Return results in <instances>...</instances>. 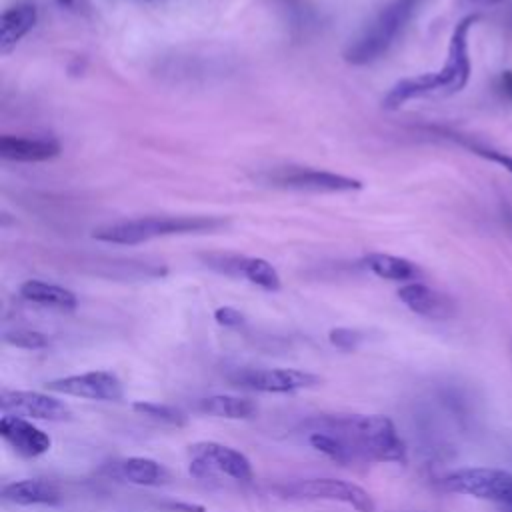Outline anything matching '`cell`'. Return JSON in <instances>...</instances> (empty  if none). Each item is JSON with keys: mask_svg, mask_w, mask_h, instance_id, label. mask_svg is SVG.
<instances>
[{"mask_svg": "<svg viewBox=\"0 0 512 512\" xmlns=\"http://www.w3.org/2000/svg\"><path fill=\"white\" fill-rule=\"evenodd\" d=\"M118 476L136 486H160L170 480V472L164 464L144 458L130 456L118 464Z\"/></svg>", "mask_w": 512, "mask_h": 512, "instance_id": "19", "label": "cell"}, {"mask_svg": "<svg viewBox=\"0 0 512 512\" xmlns=\"http://www.w3.org/2000/svg\"><path fill=\"white\" fill-rule=\"evenodd\" d=\"M472 2H478V4H498V2H504V0H472Z\"/></svg>", "mask_w": 512, "mask_h": 512, "instance_id": "30", "label": "cell"}, {"mask_svg": "<svg viewBox=\"0 0 512 512\" xmlns=\"http://www.w3.org/2000/svg\"><path fill=\"white\" fill-rule=\"evenodd\" d=\"M20 296L28 302H34L46 308L64 310V312H72L78 306V298L72 290L58 284H48L44 280H36V278L22 282Z\"/></svg>", "mask_w": 512, "mask_h": 512, "instance_id": "18", "label": "cell"}, {"mask_svg": "<svg viewBox=\"0 0 512 512\" xmlns=\"http://www.w3.org/2000/svg\"><path fill=\"white\" fill-rule=\"evenodd\" d=\"M208 266L228 274V276H238L248 280L250 284L268 290V292H276L280 290L282 282H280V274L276 272V268L258 256H236V254H218V256H208Z\"/></svg>", "mask_w": 512, "mask_h": 512, "instance_id": "12", "label": "cell"}, {"mask_svg": "<svg viewBox=\"0 0 512 512\" xmlns=\"http://www.w3.org/2000/svg\"><path fill=\"white\" fill-rule=\"evenodd\" d=\"M272 184L292 190H308V192H354L362 188L358 178H350L344 174L316 170V168H288L272 174Z\"/></svg>", "mask_w": 512, "mask_h": 512, "instance_id": "11", "label": "cell"}, {"mask_svg": "<svg viewBox=\"0 0 512 512\" xmlns=\"http://www.w3.org/2000/svg\"><path fill=\"white\" fill-rule=\"evenodd\" d=\"M418 0L388 2L344 48V60L352 66H366L382 58L410 22Z\"/></svg>", "mask_w": 512, "mask_h": 512, "instance_id": "4", "label": "cell"}, {"mask_svg": "<svg viewBox=\"0 0 512 512\" xmlns=\"http://www.w3.org/2000/svg\"><path fill=\"white\" fill-rule=\"evenodd\" d=\"M364 266L378 278L384 280H394V282H406L414 280L420 276V270L414 262L394 256V254H384V252H370L364 256Z\"/></svg>", "mask_w": 512, "mask_h": 512, "instance_id": "21", "label": "cell"}, {"mask_svg": "<svg viewBox=\"0 0 512 512\" xmlns=\"http://www.w3.org/2000/svg\"><path fill=\"white\" fill-rule=\"evenodd\" d=\"M226 226L218 216H142L102 224L92 230V238L106 244L134 246L162 236L216 232Z\"/></svg>", "mask_w": 512, "mask_h": 512, "instance_id": "3", "label": "cell"}, {"mask_svg": "<svg viewBox=\"0 0 512 512\" xmlns=\"http://www.w3.org/2000/svg\"><path fill=\"white\" fill-rule=\"evenodd\" d=\"M448 492L512 506V474L500 468H458L442 478Z\"/></svg>", "mask_w": 512, "mask_h": 512, "instance_id": "7", "label": "cell"}, {"mask_svg": "<svg viewBox=\"0 0 512 512\" xmlns=\"http://www.w3.org/2000/svg\"><path fill=\"white\" fill-rule=\"evenodd\" d=\"M46 390L64 394V396H78V398L102 400V402H116L124 396L122 382L118 380L116 374L108 370H92L84 374L56 378L46 382Z\"/></svg>", "mask_w": 512, "mask_h": 512, "instance_id": "10", "label": "cell"}, {"mask_svg": "<svg viewBox=\"0 0 512 512\" xmlns=\"http://www.w3.org/2000/svg\"><path fill=\"white\" fill-rule=\"evenodd\" d=\"M38 8L30 0H20L8 6L0 16V54H8L34 28Z\"/></svg>", "mask_w": 512, "mask_h": 512, "instance_id": "16", "label": "cell"}, {"mask_svg": "<svg viewBox=\"0 0 512 512\" xmlns=\"http://www.w3.org/2000/svg\"><path fill=\"white\" fill-rule=\"evenodd\" d=\"M396 294L400 302L418 316H424L430 320H446L454 314V302L446 294L422 282H408L400 286Z\"/></svg>", "mask_w": 512, "mask_h": 512, "instance_id": "14", "label": "cell"}, {"mask_svg": "<svg viewBox=\"0 0 512 512\" xmlns=\"http://www.w3.org/2000/svg\"><path fill=\"white\" fill-rule=\"evenodd\" d=\"M288 500H328L340 502L356 512H376V502L362 486L340 478H306L280 488Z\"/></svg>", "mask_w": 512, "mask_h": 512, "instance_id": "5", "label": "cell"}, {"mask_svg": "<svg viewBox=\"0 0 512 512\" xmlns=\"http://www.w3.org/2000/svg\"><path fill=\"white\" fill-rule=\"evenodd\" d=\"M198 408L204 414L216 416V418H226V420H248L256 416L258 404L250 398L244 396H234V394H214L206 396L200 400Z\"/></svg>", "mask_w": 512, "mask_h": 512, "instance_id": "20", "label": "cell"}, {"mask_svg": "<svg viewBox=\"0 0 512 512\" xmlns=\"http://www.w3.org/2000/svg\"><path fill=\"white\" fill-rule=\"evenodd\" d=\"M214 320H216V324H220L224 328H240L246 322L244 314L240 310L232 308V306L216 308L214 310Z\"/></svg>", "mask_w": 512, "mask_h": 512, "instance_id": "26", "label": "cell"}, {"mask_svg": "<svg viewBox=\"0 0 512 512\" xmlns=\"http://www.w3.org/2000/svg\"><path fill=\"white\" fill-rule=\"evenodd\" d=\"M0 436L24 458H36L50 450L52 438L34 426L28 418L4 414L0 420Z\"/></svg>", "mask_w": 512, "mask_h": 512, "instance_id": "13", "label": "cell"}, {"mask_svg": "<svg viewBox=\"0 0 512 512\" xmlns=\"http://www.w3.org/2000/svg\"><path fill=\"white\" fill-rule=\"evenodd\" d=\"M476 20L478 14H468L454 26L448 42L446 60L438 72H426L398 80L382 98V106L386 110H396L414 98L450 96L466 88L472 72L468 56V32Z\"/></svg>", "mask_w": 512, "mask_h": 512, "instance_id": "1", "label": "cell"}, {"mask_svg": "<svg viewBox=\"0 0 512 512\" xmlns=\"http://www.w3.org/2000/svg\"><path fill=\"white\" fill-rule=\"evenodd\" d=\"M362 338H364V334H362L360 330H354V328H342V326H338V328H332V330L328 332L330 344L336 346V348H340V350H346V352L356 350L358 344L362 342Z\"/></svg>", "mask_w": 512, "mask_h": 512, "instance_id": "25", "label": "cell"}, {"mask_svg": "<svg viewBox=\"0 0 512 512\" xmlns=\"http://www.w3.org/2000/svg\"><path fill=\"white\" fill-rule=\"evenodd\" d=\"M474 154L490 160V162H496L500 164L502 168H506L510 174H512V156L506 154V152H500V150H494V148H486V146H478V144H466Z\"/></svg>", "mask_w": 512, "mask_h": 512, "instance_id": "27", "label": "cell"}, {"mask_svg": "<svg viewBox=\"0 0 512 512\" xmlns=\"http://www.w3.org/2000/svg\"><path fill=\"white\" fill-rule=\"evenodd\" d=\"M170 510H176V512H206L204 506L200 504H188V502H176V504H168Z\"/></svg>", "mask_w": 512, "mask_h": 512, "instance_id": "28", "label": "cell"}, {"mask_svg": "<svg viewBox=\"0 0 512 512\" xmlns=\"http://www.w3.org/2000/svg\"><path fill=\"white\" fill-rule=\"evenodd\" d=\"M500 84H502V90H504L506 98L512 102V70H504L500 74Z\"/></svg>", "mask_w": 512, "mask_h": 512, "instance_id": "29", "label": "cell"}, {"mask_svg": "<svg viewBox=\"0 0 512 512\" xmlns=\"http://www.w3.org/2000/svg\"><path fill=\"white\" fill-rule=\"evenodd\" d=\"M188 454L192 458L190 474L196 478H212L214 474H224L238 482H250L254 478L248 456L232 446L204 440L190 444Z\"/></svg>", "mask_w": 512, "mask_h": 512, "instance_id": "6", "label": "cell"}, {"mask_svg": "<svg viewBox=\"0 0 512 512\" xmlns=\"http://www.w3.org/2000/svg\"><path fill=\"white\" fill-rule=\"evenodd\" d=\"M0 408L4 414H14L32 420L64 422L72 418V410L64 400L36 390H0Z\"/></svg>", "mask_w": 512, "mask_h": 512, "instance_id": "9", "label": "cell"}, {"mask_svg": "<svg viewBox=\"0 0 512 512\" xmlns=\"http://www.w3.org/2000/svg\"><path fill=\"white\" fill-rule=\"evenodd\" d=\"M4 342L16 348H24V350H42L50 344L48 336L38 332V330H30V328H16L4 334Z\"/></svg>", "mask_w": 512, "mask_h": 512, "instance_id": "24", "label": "cell"}, {"mask_svg": "<svg viewBox=\"0 0 512 512\" xmlns=\"http://www.w3.org/2000/svg\"><path fill=\"white\" fill-rule=\"evenodd\" d=\"M506 512H512V506H506Z\"/></svg>", "mask_w": 512, "mask_h": 512, "instance_id": "31", "label": "cell"}, {"mask_svg": "<svg viewBox=\"0 0 512 512\" xmlns=\"http://www.w3.org/2000/svg\"><path fill=\"white\" fill-rule=\"evenodd\" d=\"M60 152L62 146L52 136H0V158L10 162H46Z\"/></svg>", "mask_w": 512, "mask_h": 512, "instance_id": "15", "label": "cell"}, {"mask_svg": "<svg viewBox=\"0 0 512 512\" xmlns=\"http://www.w3.org/2000/svg\"><path fill=\"white\" fill-rule=\"evenodd\" d=\"M308 442L312 444V448H316L318 452H322L324 456H328L330 460H334L342 466L356 460L352 448L338 434H334L332 430H326V428L324 430H314L308 436Z\"/></svg>", "mask_w": 512, "mask_h": 512, "instance_id": "22", "label": "cell"}, {"mask_svg": "<svg viewBox=\"0 0 512 512\" xmlns=\"http://www.w3.org/2000/svg\"><path fill=\"white\" fill-rule=\"evenodd\" d=\"M134 412L150 418V420H156L160 424H168V426H176V428H182L186 426L188 418L186 414L176 408V406H170V404H160V402H148V400H138L132 404Z\"/></svg>", "mask_w": 512, "mask_h": 512, "instance_id": "23", "label": "cell"}, {"mask_svg": "<svg viewBox=\"0 0 512 512\" xmlns=\"http://www.w3.org/2000/svg\"><path fill=\"white\" fill-rule=\"evenodd\" d=\"M326 430L338 434L356 458L406 464L408 452L394 422L382 414H352L326 420Z\"/></svg>", "mask_w": 512, "mask_h": 512, "instance_id": "2", "label": "cell"}, {"mask_svg": "<svg viewBox=\"0 0 512 512\" xmlns=\"http://www.w3.org/2000/svg\"><path fill=\"white\" fill-rule=\"evenodd\" d=\"M232 380L238 386L272 394H290L322 384V376L296 368H246L234 374Z\"/></svg>", "mask_w": 512, "mask_h": 512, "instance_id": "8", "label": "cell"}, {"mask_svg": "<svg viewBox=\"0 0 512 512\" xmlns=\"http://www.w3.org/2000/svg\"><path fill=\"white\" fill-rule=\"evenodd\" d=\"M2 498L16 506H56L62 502L60 488L44 478H24L2 488Z\"/></svg>", "mask_w": 512, "mask_h": 512, "instance_id": "17", "label": "cell"}]
</instances>
